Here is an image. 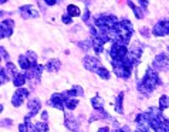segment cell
Instances as JSON below:
<instances>
[{"mask_svg": "<svg viewBox=\"0 0 169 132\" xmlns=\"http://www.w3.org/2000/svg\"><path fill=\"white\" fill-rule=\"evenodd\" d=\"M128 47L121 43H112L111 48H109V55L112 60H124L128 55Z\"/></svg>", "mask_w": 169, "mask_h": 132, "instance_id": "cell-6", "label": "cell"}, {"mask_svg": "<svg viewBox=\"0 0 169 132\" xmlns=\"http://www.w3.org/2000/svg\"><path fill=\"white\" fill-rule=\"evenodd\" d=\"M128 6L131 7L132 11L135 13V17H136V19H139V20H141V19H144V10H142L141 7L136 6L134 2H128Z\"/></svg>", "mask_w": 169, "mask_h": 132, "instance_id": "cell-27", "label": "cell"}, {"mask_svg": "<svg viewBox=\"0 0 169 132\" xmlns=\"http://www.w3.org/2000/svg\"><path fill=\"white\" fill-rule=\"evenodd\" d=\"M19 64H20L21 70H24V71H29V70H31V68H33L30 60L27 58V55H26V54H21L20 57H19Z\"/></svg>", "mask_w": 169, "mask_h": 132, "instance_id": "cell-21", "label": "cell"}, {"mask_svg": "<svg viewBox=\"0 0 169 132\" xmlns=\"http://www.w3.org/2000/svg\"><path fill=\"white\" fill-rule=\"evenodd\" d=\"M78 47H81V50L88 51L92 48V41L91 40H84V41H78Z\"/></svg>", "mask_w": 169, "mask_h": 132, "instance_id": "cell-32", "label": "cell"}, {"mask_svg": "<svg viewBox=\"0 0 169 132\" xmlns=\"http://www.w3.org/2000/svg\"><path fill=\"white\" fill-rule=\"evenodd\" d=\"M77 105H78V99L77 98H70L65 101V108L70 109V111H73V109L77 108Z\"/></svg>", "mask_w": 169, "mask_h": 132, "instance_id": "cell-33", "label": "cell"}, {"mask_svg": "<svg viewBox=\"0 0 169 132\" xmlns=\"http://www.w3.org/2000/svg\"><path fill=\"white\" fill-rule=\"evenodd\" d=\"M63 23L71 24V23H73V17H71L70 14H64V16H63Z\"/></svg>", "mask_w": 169, "mask_h": 132, "instance_id": "cell-37", "label": "cell"}, {"mask_svg": "<svg viewBox=\"0 0 169 132\" xmlns=\"http://www.w3.org/2000/svg\"><path fill=\"white\" fill-rule=\"evenodd\" d=\"M118 23H119V20L115 16H112V14H101V16H98L95 19V27L98 29V30L107 31V33L111 29L117 27Z\"/></svg>", "mask_w": 169, "mask_h": 132, "instance_id": "cell-4", "label": "cell"}, {"mask_svg": "<svg viewBox=\"0 0 169 132\" xmlns=\"http://www.w3.org/2000/svg\"><path fill=\"white\" fill-rule=\"evenodd\" d=\"M11 124H13V122H11L10 119H3V121H2V126H3V128H6V126H10Z\"/></svg>", "mask_w": 169, "mask_h": 132, "instance_id": "cell-41", "label": "cell"}, {"mask_svg": "<svg viewBox=\"0 0 169 132\" xmlns=\"http://www.w3.org/2000/svg\"><path fill=\"white\" fill-rule=\"evenodd\" d=\"M111 64H112V67H114V73H115L117 77L124 78V80H128V78L131 77L134 65H132L127 58H124V60H118V61L111 60Z\"/></svg>", "mask_w": 169, "mask_h": 132, "instance_id": "cell-3", "label": "cell"}, {"mask_svg": "<svg viewBox=\"0 0 169 132\" xmlns=\"http://www.w3.org/2000/svg\"><path fill=\"white\" fill-rule=\"evenodd\" d=\"M67 99H70L67 91L56 92V94L51 95L50 101H48V105L53 107V108H57V109H60V111H63V109L65 108V101H67Z\"/></svg>", "mask_w": 169, "mask_h": 132, "instance_id": "cell-5", "label": "cell"}, {"mask_svg": "<svg viewBox=\"0 0 169 132\" xmlns=\"http://www.w3.org/2000/svg\"><path fill=\"white\" fill-rule=\"evenodd\" d=\"M65 118H64V124L65 126H67L70 131L73 132H78L80 131V124H78L77 118H75L74 115H71V114H65Z\"/></svg>", "mask_w": 169, "mask_h": 132, "instance_id": "cell-15", "label": "cell"}, {"mask_svg": "<svg viewBox=\"0 0 169 132\" xmlns=\"http://www.w3.org/2000/svg\"><path fill=\"white\" fill-rule=\"evenodd\" d=\"M9 80H10V78H9V75H7L6 70H4V68H2V70H0V84H2V85L6 84Z\"/></svg>", "mask_w": 169, "mask_h": 132, "instance_id": "cell-35", "label": "cell"}, {"mask_svg": "<svg viewBox=\"0 0 169 132\" xmlns=\"http://www.w3.org/2000/svg\"><path fill=\"white\" fill-rule=\"evenodd\" d=\"M19 132H30V129L26 124H21V125H19Z\"/></svg>", "mask_w": 169, "mask_h": 132, "instance_id": "cell-40", "label": "cell"}, {"mask_svg": "<svg viewBox=\"0 0 169 132\" xmlns=\"http://www.w3.org/2000/svg\"><path fill=\"white\" fill-rule=\"evenodd\" d=\"M135 122L141 126V128L149 129V126H151V115H149L148 112H141V114L136 115Z\"/></svg>", "mask_w": 169, "mask_h": 132, "instance_id": "cell-16", "label": "cell"}, {"mask_svg": "<svg viewBox=\"0 0 169 132\" xmlns=\"http://www.w3.org/2000/svg\"><path fill=\"white\" fill-rule=\"evenodd\" d=\"M115 132H122V131H121V129H117V131H115Z\"/></svg>", "mask_w": 169, "mask_h": 132, "instance_id": "cell-47", "label": "cell"}, {"mask_svg": "<svg viewBox=\"0 0 169 132\" xmlns=\"http://www.w3.org/2000/svg\"><path fill=\"white\" fill-rule=\"evenodd\" d=\"M67 94L70 98H75V97H81V95L84 94V91H82V88L80 87V85H74L71 90H68Z\"/></svg>", "mask_w": 169, "mask_h": 132, "instance_id": "cell-25", "label": "cell"}, {"mask_svg": "<svg viewBox=\"0 0 169 132\" xmlns=\"http://www.w3.org/2000/svg\"><path fill=\"white\" fill-rule=\"evenodd\" d=\"M61 67V63L58 60H56V58H53V60H48L47 63H46V65H44V68H47L50 73H56L58 71Z\"/></svg>", "mask_w": 169, "mask_h": 132, "instance_id": "cell-20", "label": "cell"}, {"mask_svg": "<svg viewBox=\"0 0 169 132\" xmlns=\"http://www.w3.org/2000/svg\"><path fill=\"white\" fill-rule=\"evenodd\" d=\"M90 16H91V14H90V10H88V9H85L84 14H82V20H84L85 23H88V20H90Z\"/></svg>", "mask_w": 169, "mask_h": 132, "instance_id": "cell-38", "label": "cell"}, {"mask_svg": "<svg viewBox=\"0 0 169 132\" xmlns=\"http://www.w3.org/2000/svg\"><path fill=\"white\" fill-rule=\"evenodd\" d=\"M165 128H166V132H169V119H165Z\"/></svg>", "mask_w": 169, "mask_h": 132, "instance_id": "cell-46", "label": "cell"}, {"mask_svg": "<svg viewBox=\"0 0 169 132\" xmlns=\"http://www.w3.org/2000/svg\"><path fill=\"white\" fill-rule=\"evenodd\" d=\"M117 30H118V40L115 41V43H121V44H124V46H127L132 37V33H134L132 23L128 19H122V20H119V23L117 24Z\"/></svg>", "mask_w": 169, "mask_h": 132, "instance_id": "cell-2", "label": "cell"}, {"mask_svg": "<svg viewBox=\"0 0 169 132\" xmlns=\"http://www.w3.org/2000/svg\"><path fill=\"white\" fill-rule=\"evenodd\" d=\"M26 80H27L26 74H24V73H19V74L13 78V84L16 85L17 88H21L24 84H26Z\"/></svg>", "mask_w": 169, "mask_h": 132, "instance_id": "cell-24", "label": "cell"}, {"mask_svg": "<svg viewBox=\"0 0 169 132\" xmlns=\"http://www.w3.org/2000/svg\"><path fill=\"white\" fill-rule=\"evenodd\" d=\"M67 11H68V14H70L71 17H77V16L81 14V10H80L77 6H74V4H68V6H67Z\"/></svg>", "mask_w": 169, "mask_h": 132, "instance_id": "cell-29", "label": "cell"}, {"mask_svg": "<svg viewBox=\"0 0 169 132\" xmlns=\"http://www.w3.org/2000/svg\"><path fill=\"white\" fill-rule=\"evenodd\" d=\"M26 55H27V58L30 60V63H31V65H33V68L34 67H37V54L36 53H33V51H27L26 53Z\"/></svg>", "mask_w": 169, "mask_h": 132, "instance_id": "cell-34", "label": "cell"}, {"mask_svg": "<svg viewBox=\"0 0 169 132\" xmlns=\"http://www.w3.org/2000/svg\"><path fill=\"white\" fill-rule=\"evenodd\" d=\"M169 108V97L168 95H162L161 98H159V109L163 111V109Z\"/></svg>", "mask_w": 169, "mask_h": 132, "instance_id": "cell-30", "label": "cell"}, {"mask_svg": "<svg viewBox=\"0 0 169 132\" xmlns=\"http://www.w3.org/2000/svg\"><path fill=\"white\" fill-rule=\"evenodd\" d=\"M43 70H44V65H40V64H38L37 67L31 68V70L26 71L24 74H26L27 80H33V81H36V82L38 84V82H40V78H41V74H43Z\"/></svg>", "mask_w": 169, "mask_h": 132, "instance_id": "cell-14", "label": "cell"}, {"mask_svg": "<svg viewBox=\"0 0 169 132\" xmlns=\"http://www.w3.org/2000/svg\"><path fill=\"white\" fill-rule=\"evenodd\" d=\"M27 108H29V114L31 117L37 115V112L41 109V101L38 98H31L27 104Z\"/></svg>", "mask_w": 169, "mask_h": 132, "instance_id": "cell-17", "label": "cell"}, {"mask_svg": "<svg viewBox=\"0 0 169 132\" xmlns=\"http://www.w3.org/2000/svg\"><path fill=\"white\" fill-rule=\"evenodd\" d=\"M98 132H109V128L108 126H102V128L98 129Z\"/></svg>", "mask_w": 169, "mask_h": 132, "instance_id": "cell-45", "label": "cell"}, {"mask_svg": "<svg viewBox=\"0 0 169 132\" xmlns=\"http://www.w3.org/2000/svg\"><path fill=\"white\" fill-rule=\"evenodd\" d=\"M0 55H2V58L3 60H6L7 63H9V60H10V57H9V54H7V51L4 47H0Z\"/></svg>", "mask_w": 169, "mask_h": 132, "instance_id": "cell-36", "label": "cell"}, {"mask_svg": "<svg viewBox=\"0 0 169 132\" xmlns=\"http://www.w3.org/2000/svg\"><path fill=\"white\" fill-rule=\"evenodd\" d=\"M148 3L149 2H146V0H139V7H141L142 10H146L148 9Z\"/></svg>", "mask_w": 169, "mask_h": 132, "instance_id": "cell-39", "label": "cell"}, {"mask_svg": "<svg viewBox=\"0 0 169 132\" xmlns=\"http://www.w3.org/2000/svg\"><path fill=\"white\" fill-rule=\"evenodd\" d=\"M135 132H149V129H145V128H141V126H138V128L135 129Z\"/></svg>", "mask_w": 169, "mask_h": 132, "instance_id": "cell-44", "label": "cell"}, {"mask_svg": "<svg viewBox=\"0 0 169 132\" xmlns=\"http://www.w3.org/2000/svg\"><path fill=\"white\" fill-rule=\"evenodd\" d=\"M95 74L98 75V77H101L102 80H109V71L105 67H100L98 70L95 71Z\"/></svg>", "mask_w": 169, "mask_h": 132, "instance_id": "cell-31", "label": "cell"}, {"mask_svg": "<svg viewBox=\"0 0 169 132\" xmlns=\"http://www.w3.org/2000/svg\"><path fill=\"white\" fill-rule=\"evenodd\" d=\"M27 97H29L27 88H19L13 94V97H11V104H13L14 107H20V105H23V101L27 98Z\"/></svg>", "mask_w": 169, "mask_h": 132, "instance_id": "cell-11", "label": "cell"}, {"mask_svg": "<svg viewBox=\"0 0 169 132\" xmlns=\"http://www.w3.org/2000/svg\"><path fill=\"white\" fill-rule=\"evenodd\" d=\"M151 128L155 132H166L165 128V118L161 117H151Z\"/></svg>", "mask_w": 169, "mask_h": 132, "instance_id": "cell-13", "label": "cell"}, {"mask_svg": "<svg viewBox=\"0 0 169 132\" xmlns=\"http://www.w3.org/2000/svg\"><path fill=\"white\" fill-rule=\"evenodd\" d=\"M122 102H124V92H119V94L117 95V101H115V111L118 112V114H122V112H124Z\"/></svg>", "mask_w": 169, "mask_h": 132, "instance_id": "cell-28", "label": "cell"}, {"mask_svg": "<svg viewBox=\"0 0 169 132\" xmlns=\"http://www.w3.org/2000/svg\"><path fill=\"white\" fill-rule=\"evenodd\" d=\"M98 119H109V121H112V118L109 117L108 112H105V111H95L94 114L91 115V118L88 119V122H94V121H98Z\"/></svg>", "mask_w": 169, "mask_h": 132, "instance_id": "cell-18", "label": "cell"}, {"mask_svg": "<svg viewBox=\"0 0 169 132\" xmlns=\"http://www.w3.org/2000/svg\"><path fill=\"white\" fill-rule=\"evenodd\" d=\"M44 3L47 4V6H54V4H57V3H58V2H57V0H46Z\"/></svg>", "mask_w": 169, "mask_h": 132, "instance_id": "cell-42", "label": "cell"}, {"mask_svg": "<svg viewBox=\"0 0 169 132\" xmlns=\"http://www.w3.org/2000/svg\"><path fill=\"white\" fill-rule=\"evenodd\" d=\"M159 85H162V80L159 78L158 71H155L153 68H148L145 75L142 77V80L138 81L136 88H138V91L141 92V94L149 95L155 88H158Z\"/></svg>", "mask_w": 169, "mask_h": 132, "instance_id": "cell-1", "label": "cell"}, {"mask_svg": "<svg viewBox=\"0 0 169 132\" xmlns=\"http://www.w3.org/2000/svg\"><path fill=\"white\" fill-rule=\"evenodd\" d=\"M30 132H47L48 131V125L46 122H36L30 126Z\"/></svg>", "mask_w": 169, "mask_h": 132, "instance_id": "cell-22", "label": "cell"}, {"mask_svg": "<svg viewBox=\"0 0 169 132\" xmlns=\"http://www.w3.org/2000/svg\"><path fill=\"white\" fill-rule=\"evenodd\" d=\"M19 11L21 13V17L23 19H37L40 14H38V10H36V7L31 6V4H26V6H21L19 9Z\"/></svg>", "mask_w": 169, "mask_h": 132, "instance_id": "cell-12", "label": "cell"}, {"mask_svg": "<svg viewBox=\"0 0 169 132\" xmlns=\"http://www.w3.org/2000/svg\"><path fill=\"white\" fill-rule=\"evenodd\" d=\"M4 70H6V73H7V75H9V78H11V80H13V78L16 77L17 74H19V73H17V68H16V65H14L13 63H10V61H9V63H7V64H6V67H4Z\"/></svg>", "mask_w": 169, "mask_h": 132, "instance_id": "cell-26", "label": "cell"}, {"mask_svg": "<svg viewBox=\"0 0 169 132\" xmlns=\"http://www.w3.org/2000/svg\"><path fill=\"white\" fill-rule=\"evenodd\" d=\"M82 64H84V67L87 68L88 71H92V73H95L100 67H102L98 58L91 57V55H85V57L82 58Z\"/></svg>", "mask_w": 169, "mask_h": 132, "instance_id": "cell-10", "label": "cell"}, {"mask_svg": "<svg viewBox=\"0 0 169 132\" xmlns=\"http://www.w3.org/2000/svg\"><path fill=\"white\" fill-rule=\"evenodd\" d=\"M91 41H92V50H94L97 54H101L102 51H104V44L105 43L100 37H92Z\"/></svg>", "mask_w": 169, "mask_h": 132, "instance_id": "cell-19", "label": "cell"}, {"mask_svg": "<svg viewBox=\"0 0 169 132\" xmlns=\"http://www.w3.org/2000/svg\"><path fill=\"white\" fill-rule=\"evenodd\" d=\"M152 34L156 37H162V36H169V20H161L153 26Z\"/></svg>", "mask_w": 169, "mask_h": 132, "instance_id": "cell-8", "label": "cell"}, {"mask_svg": "<svg viewBox=\"0 0 169 132\" xmlns=\"http://www.w3.org/2000/svg\"><path fill=\"white\" fill-rule=\"evenodd\" d=\"M13 30H14V21L11 19L3 20L2 24H0V37L2 38L10 37L11 34H13Z\"/></svg>", "mask_w": 169, "mask_h": 132, "instance_id": "cell-9", "label": "cell"}, {"mask_svg": "<svg viewBox=\"0 0 169 132\" xmlns=\"http://www.w3.org/2000/svg\"><path fill=\"white\" fill-rule=\"evenodd\" d=\"M91 104L95 111H104V101H102V98L100 95H95L94 98L91 99Z\"/></svg>", "mask_w": 169, "mask_h": 132, "instance_id": "cell-23", "label": "cell"}, {"mask_svg": "<svg viewBox=\"0 0 169 132\" xmlns=\"http://www.w3.org/2000/svg\"><path fill=\"white\" fill-rule=\"evenodd\" d=\"M153 70H158V71H169V57L165 53H161L155 57L152 63Z\"/></svg>", "mask_w": 169, "mask_h": 132, "instance_id": "cell-7", "label": "cell"}, {"mask_svg": "<svg viewBox=\"0 0 169 132\" xmlns=\"http://www.w3.org/2000/svg\"><path fill=\"white\" fill-rule=\"evenodd\" d=\"M41 117H43V122H46L48 119V112L47 111H43V112H41Z\"/></svg>", "mask_w": 169, "mask_h": 132, "instance_id": "cell-43", "label": "cell"}]
</instances>
